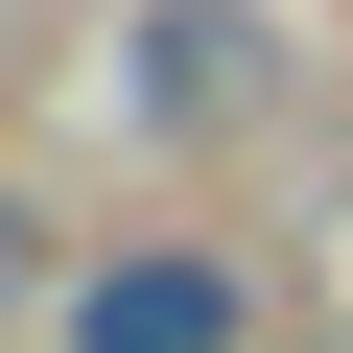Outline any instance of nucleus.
<instances>
[{
    "instance_id": "obj_1",
    "label": "nucleus",
    "mask_w": 353,
    "mask_h": 353,
    "mask_svg": "<svg viewBox=\"0 0 353 353\" xmlns=\"http://www.w3.org/2000/svg\"><path fill=\"white\" fill-rule=\"evenodd\" d=\"M71 330H94V353H212V330H236V283H189V259H118Z\"/></svg>"
}]
</instances>
